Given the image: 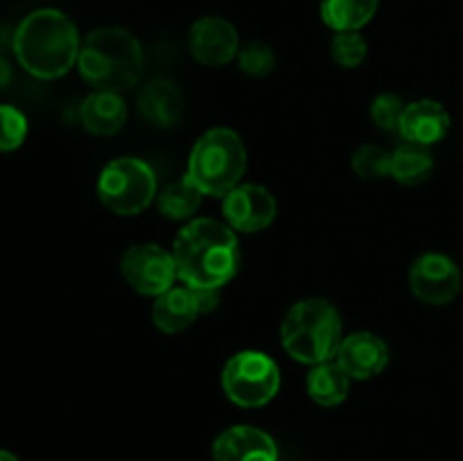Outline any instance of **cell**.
Returning a JSON list of instances; mask_svg holds the SVG:
<instances>
[{
	"mask_svg": "<svg viewBox=\"0 0 463 461\" xmlns=\"http://www.w3.org/2000/svg\"><path fill=\"white\" fill-rule=\"evenodd\" d=\"M77 68L98 90L122 93L143 75V48L129 30L98 27L81 41Z\"/></svg>",
	"mask_w": 463,
	"mask_h": 461,
	"instance_id": "cell-3",
	"label": "cell"
},
{
	"mask_svg": "<svg viewBox=\"0 0 463 461\" xmlns=\"http://www.w3.org/2000/svg\"><path fill=\"white\" fill-rule=\"evenodd\" d=\"M27 138V118L16 107L0 104V152H14Z\"/></svg>",
	"mask_w": 463,
	"mask_h": 461,
	"instance_id": "cell-23",
	"label": "cell"
},
{
	"mask_svg": "<svg viewBox=\"0 0 463 461\" xmlns=\"http://www.w3.org/2000/svg\"><path fill=\"white\" fill-rule=\"evenodd\" d=\"M81 125L93 136H113L125 127L127 104L120 93L95 90L81 104Z\"/></svg>",
	"mask_w": 463,
	"mask_h": 461,
	"instance_id": "cell-16",
	"label": "cell"
},
{
	"mask_svg": "<svg viewBox=\"0 0 463 461\" xmlns=\"http://www.w3.org/2000/svg\"><path fill=\"white\" fill-rule=\"evenodd\" d=\"M199 315L197 301L190 287H170L156 296L152 307V319L161 333L175 334L190 328Z\"/></svg>",
	"mask_w": 463,
	"mask_h": 461,
	"instance_id": "cell-17",
	"label": "cell"
},
{
	"mask_svg": "<svg viewBox=\"0 0 463 461\" xmlns=\"http://www.w3.org/2000/svg\"><path fill=\"white\" fill-rule=\"evenodd\" d=\"M120 269L127 283L145 296H161L175 287V256L158 244H136L127 249Z\"/></svg>",
	"mask_w": 463,
	"mask_h": 461,
	"instance_id": "cell-8",
	"label": "cell"
},
{
	"mask_svg": "<svg viewBox=\"0 0 463 461\" xmlns=\"http://www.w3.org/2000/svg\"><path fill=\"white\" fill-rule=\"evenodd\" d=\"M450 131V113L437 99H416L407 104L401 122V136L407 143L430 145L443 140Z\"/></svg>",
	"mask_w": 463,
	"mask_h": 461,
	"instance_id": "cell-14",
	"label": "cell"
},
{
	"mask_svg": "<svg viewBox=\"0 0 463 461\" xmlns=\"http://www.w3.org/2000/svg\"><path fill=\"white\" fill-rule=\"evenodd\" d=\"M337 364L351 380H369L383 373L389 364V348L383 337L373 333H355L342 342Z\"/></svg>",
	"mask_w": 463,
	"mask_h": 461,
	"instance_id": "cell-13",
	"label": "cell"
},
{
	"mask_svg": "<svg viewBox=\"0 0 463 461\" xmlns=\"http://www.w3.org/2000/svg\"><path fill=\"white\" fill-rule=\"evenodd\" d=\"M405 107L407 104L402 102L401 95H378V98L373 99V104H371V120H373L375 127H380V129L398 131V134H401V122Z\"/></svg>",
	"mask_w": 463,
	"mask_h": 461,
	"instance_id": "cell-26",
	"label": "cell"
},
{
	"mask_svg": "<svg viewBox=\"0 0 463 461\" xmlns=\"http://www.w3.org/2000/svg\"><path fill=\"white\" fill-rule=\"evenodd\" d=\"M410 289L428 306H448L461 292V269L443 253H423L410 267Z\"/></svg>",
	"mask_w": 463,
	"mask_h": 461,
	"instance_id": "cell-9",
	"label": "cell"
},
{
	"mask_svg": "<svg viewBox=\"0 0 463 461\" xmlns=\"http://www.w3.org/2000/svg\"><path fill=\"white\" fill-rule=\"evenodd\" d=\"M378 5L380 0H321V18L335 32H360Z\"/></svg>",
	"mask_w": 463,
	"mask_h": 461,
	"instance_id": "cell-19",
	"label": "cell"
},
{
	"mask_svg": "<svg viewBox=\"0 0 463 461\" xmlns=\"http://www.w3.org/2000/svg\"><path fill=\"white\" fill-rule=\"evenodd\" d=\"M222 212L231 229L242 230V233H258L265 230L276 220L274 194L267 188L256 183H244L231 190L222 202Z\"/></svg>",
	"mask_w": 463,
	"mask_h": 461,
	"instance_id": "cell-10",
	"label": "cell"
},
{
	"mask_svg": "<svg viewBox=\"0 0 463 461\" xmlns=\"http://www.w3.org/2000/svg\"><path fill=\"white\" fill-rule=\"evenodd\" d=\"M213 461H279V446L265 429L233 425L213 443Z\"/></svg>",
	"mask_w": 463,
	"mask_h": 461,
	"instance_id": "cell-12",
	"label": "cell"
},
{
	"mask_svg": "<svg viewBox=\"0 0 463 461\" xmlns=\"http://www.w3.org/2000/svg\"><path fill=\"white\" fill-rule=\"evenodd\" d=\"M0 461H21V459H18V456L14 455V452L3 450V447H0Z\"/></svg>",
	"mask_w": 463,
	"mask_h": 461,
	"instance_id": "cell-28",
	"label": "cell"
},
{
	"mask_svg": "<svg viewBox=\"0 0 463 461\" xmlns=\"http://www.w3.org/2000/svg\"><path fill=\"white\" fill-rule=\"evenodd\" d=\"M238 63L242 72L251 77H267L276 68V54L262 41H251L244 48H240Z\"/></svg>",
	"mask_w": 463,
	"mask_h": 461,
	"instance_id": "cell-25",
	"label": "cell"
},
{
	"mask_svg": "<svg viewBox=\"0 0 463 461\" xmlns=\"http://www.w3.org/2000/svg\"><path fill=\"white\" fill-rule=\"evenodd\" d=\"M247 172V149L242 138L233 129L217 127L208 129L194 143L188 158V176L202 194L226 197L238 188Z\"/></svg>",
	"mask_w": 463,
	"mask_h": 461,
	"instance_id": "cell-5",
	"label": "cell"
},
{
	"mask_svg": "<svg viewBox=\"0 0 463 461\" xmlns=\"http://www.w3.org/2000/svg\"><path fill=\"white\" fill-rule=\"evenodd\" d=\"M353 170L360 179L378 181L392 176V154L378 145H362L353 154Z\"/></svg>",
	"mask_w": 463,
	"mask_h": 461,
	"instance_id": "cell-22",
	"label": "cell"
},
{
	"mask_svg": "<svg viewBox=\"0 0 463 461\" xmlns=\"http://www.w3.org/2000/svg\"><path fill=\"white\" fill-rule=\"evenodd\" d=\"M172 256L185 287L220 289L238 271V238L229 224L199 217L179 230Z\"/></svg>",
	"mask_w": 463,
	"mask_h": 461,
	"instance_id": "cell-1",
	"label": "cell"
},
{
	"mask_svg": "<svg viewBox=\"0 0 463 461\" xmlns=\"http://www.w3.org/2000/svg\"><path fill=\"white\" fill-rule=\"evenodd\" d=\"M156 174L143 158L122 156L109 163L98 179L99 202L120 217L143 212L156 199Z\"/></svg>",
	"mask_w": 463,
	"mask_h": 461,
	"instance_id": "cell-6",
	"label": "cell"
},
{
	"mask_svg": "<svg viewBox=\"0 0 463 461\" xmlns=\"http://www.w3.org/2000/svg\"><path fill=\"white\" fill-rule=\"evenodd\" d=\"M185 98L175 81L158 77L145 84V89L138 95V111L149 125L154 127H175L184 118Z\"/></svg>",
	"mask_w": 463,
	"mask_h": 461,
	"instance_id": "cell-15",
	"label": "cell"
},
{
	"mask_svg": "<svg viewBox=\"0 0 463 461\" xmlns=\"http://www.w3.org/2000/svg\"><path fill=\"white\" fill-rule=\"evenodd\" d=\"M330 52L337 66L357 68L366 59V41L360 32H337Z\"/></svg>",
	"mask_w": 463,
	"mask_h": 461,
	"instance_id": "cell-24",
	"label": "cell"
},
{
	"mask_svg": "<svg viewBox=\"0 0 463 461\" xmlns=\"http://www.w3.org/2000/svg\"><path fill=\"white\" fill-rule=\"evenodd\" d=\"M342 315L324 298H306L289 307L280 325V342L303 364H324L337 357L344 337Z\"/></svg>",
	"mask_w": 463,
	"mask_h": 461,
	"instance_id": "cell-4",
	"label": "cell"
},
{
	"mask_svg": "<svg viewBox=\"0 0 463 461\" xmlns=\"http://www.w3.org/2000/svg\"><path fill=\"white\" fill-rule=\"evenodd\" d=\"M434 158L425 145L405 143L392 154V176L402 185H420L432 179Z\"/></svg>",
	"mask_w": 463,
	"mask_h": 461,
	"instance_id": "cell-20",
	"label": "cell"
},
{
	"mask_svg": "<svg viewBox=\"0 0 463 461\" xmlns=\"http://www.w3.org/2000/svg\"><path fill=\"white\" fill-rule=\"evenodd\" d=\"M194 301H197L199 315L202 312H213L220 303V289H193Z\"/></svg>",
	"mask_w": 463,
	"mask_h": 461,
	"instance_id": "cell-27",
	"label": "cell"
},
{
	"mask_svg": "<svg viewBox=\"0 0 463 461\" xmlns=\"http://www.w3.org/2000/svg\"><path fill=\"white\" fill-rule=\"evenodd\" d=\"M188 48L203 66H226L240 52L238 30L222 16H203L190 27Z\"/></svg>",
	"mask_w": 463,
	"mask_h": 461,
	"instance_id": "cell-11",
	"label": "cell"
},
{
	"mask_svg": "<svg viewBox=\"0 0 463 461\" xmlns=\"http://www.w3.org/2000/svg\"><path fill=\"white\" fill-rule=\"evenodd\" d=\"M202 197V190L188 176H181L179 181H172V183H167L161 190V194H158V211L167 220H188V217L197 212Z\"/></svg>",
	"mask_w": 463,
	"mask_h": 461,
	"instance_id": "cell-21",
	"label": "cell"
},
{
	"mask_svg": "<svg viewBox=\"0 0 463 461\" xmlns=\"http://www.w3.org/2000/svg\"><path fill=\"white\" fill-rule=\"evenodd\" d=\"M222 389L233 405L244 409L265 407L279 393L280 371L265 353L242 351L226 362L222 371Z\"/></svg>",
	"mask_w": 463,
	"mask_h": 461,
	"instance_id": "cell-7",
	"label": "cell"
},
{
	"mask_svg": "<svg viewBox=\"0 0 463 461\" xmlns=\"http://www.w3.org/2000/svg\"><path fill=\"white\" fill-rule=\"evenodd\" d=\"M351 391V378L337 362H324L315 364L307 373V393L312 400L321 407L342 405Z\"/></svg>",
	"mask_w": 463,
	"mask_h": 461,
	"instance_id": "cell-18",
	"label": "cell"
},
{
	"mask_svg": "<svg viewBox=\"0 0 463 461\" xmlns=\"http://www.w3.org/2000/svg\"><path fill=\"white\" fill-rule=\"evenodd\" d=\"M80 32L59 9H36L27 14L14 34L18 63L39 80L63 77L80 57Z\"/></svg>",
	"mask_w": 463,
	"mask_h": 461,
	"instance_id": "cell-2",
	"label": "cell"
}]
</instances>
